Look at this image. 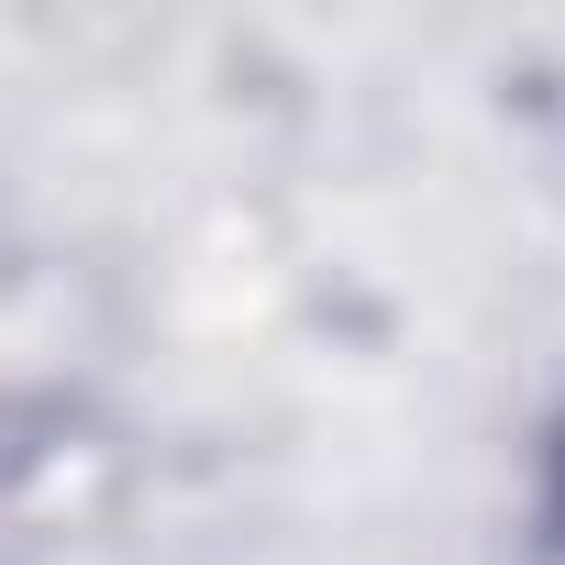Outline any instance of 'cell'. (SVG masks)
Masks as SVG:
<instances>
[{"mask_svg": "<svg viewBox=\"0 0 565 565\" xmlns=\"http://www.w3.org/2000/svg\"><path fill=\"white\" fill-rule=\"evenodd\" d=\"M554 521H565V433H554Z\"/></svg>", "mask_w": 565, "mask_h": 565, "instance_id": "cell-1", "label": "cell"}]
</instances>
